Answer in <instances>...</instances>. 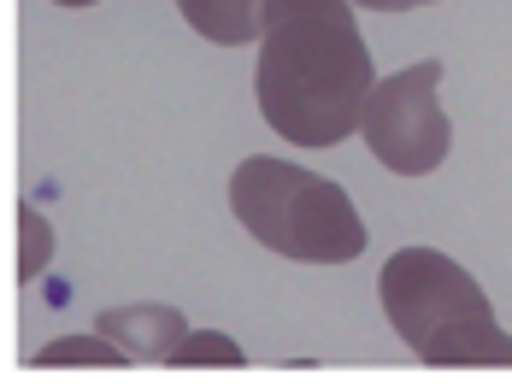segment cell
<instances>
[{"label": "cell", "mask_w": 512, "mask_h": 388, "mask_svg": "<svg viewBox=\"0 0 512 388\" xmlns=\"http://www.w3.org/2000/svg\"><path fill=\"white\" fill-rule=\"evenodd\" d=\"M377 71L354 24V0H265L259 6V118L295 147L359 136Z\"/></svg>", "instance_id": "6da1fadb"}, {"label": "cell", "mask_w": 512, "mask_h": 388, "mask_svg": "<svg viewBox=\"0 0 512 388\" xmlns=\"http://www.w3.org/2000/svg\"><path fill=\"white\" fill-rule=\"evenodd\" d=\"M383 312L424 365H512V336L495 324L489 294L436 247L389 253Z\"/></svg>", "instance_id": "7a4b0ae2"}, {"label": "cell", "mask_w": 512, "mask_h": 388, "mask_svg": "<svg viewBox=\"0 0 512 388\" xmlns=\"http://www.w3.org/2000/svg\"><path fill=\"white\" fill-rule=\"evenodd\" d=\"M230 206H236L242 230L283 259L348 265L365 253V224H359L354 200L330 177L301 171L289 159H271V153L242 159L230 177Z\"/></svg>", "instance_id": "3957f363"}, {"label": "cell", "mask_w": 512, "mask_h": 388, "mask_svg": "<svg viewBox=\"0 0 512 388\" xmlns=\"http://www.w3.org/2000/svg\"><path fill=\"white\" fill-rule=\"evenodd\" d=\"M436 83H442V65L424 59V65H407L383 83H371L365 95V112H359V136L371 147L377 165H389L395 177H424L448 159V112L436 100Z\"/></svg>", "instance_id": "277c9868"}, {"label": "cell", "mask_w": 512, "mask_h": 388, "mask_svg": "<svg viewBox=\"0 0 512 388\" xmlns=\"http://www.w3.org/2000/svg\"><path fill=\"white\" fill-rule=\"evenodd\" d=\"M95 330L106 341L124 347V359H154V365H171L177 341L189 336V318L177 306H112L95 318Z\"/></svg>", "instance_id": "5b68a950"}, {"label": "cell", "mask_w": 512, "mask_h": 388, "mask_svg": "<svg viewBox=\"0 0 512 388\" xmlns=\"http://www.w3.org/2000/svg\"><path fill=\"white\" fill-rule=\"evenodd\" d=\"M259 6L265 0H177V12L189 18V30H201L218 48H242L259 42Z\"/></svg>", "instance_id": "8992f818"}, {"label": "cell", "mask_w": 512, "mask_h": 388, "mask_svg": "<svg viewBox=\"0 0 512 388\" xmlns=\"http://www.w3.org/2000/svg\"><path fill=\"white\" fill-rule=\"evenodd\" d=\"M36 359H42V365H112V371H118V365H130V359H124V347H118V341H106L101 330H95V336H59V341H48Z\"/></svg>", "instance_id": "52a82bcc"}, {"label": "cell", "mask_w": 512, "mask_h": 388, "mask_svg": "<svg viewBox=\"0 0 512 388\" xmlns=\"http://www.w3.org/2000/svg\"><path fill=\"white\" fill-rule=\"evenodd\" d=\"M18 283H36L42 277V265L53 259V230L42 224V212L36 206H18Z\"/></svg>", "instance_id": "ba28073f"}, {"label": "cell", "mask_w": 512, "mask_h": 388, "mask_svg": "<svg viewBox=\"0 0 512 388\" xmlns=\"http://www.w3.org/2000/svg\"><path fill=\"white\" fill-rule=\"evenodd\" d=\"M242 359L248 353L230 336H218V330H189L177 341V353H171V365H242Z\"/></svg>", "instance_id": "9c48e42d"}, {"label": "cell", "mask_w": 512, "mask_h": 388, "mask_svg": "<svg viewBox=\"0 0 512 388\" xmlns=\"http://www.w3.org/2000/svg\"><path fill=\"white\" fill-rule=\"evenodd\" d=\"M365 12H412V6H436V0H354Z\"/></svg>", "instance_id": "30bf717a"}, {"label": "cell", "mask_w": 512, "mask_h": 388, "mask_svg": "<svg viewBox=\"0 0 512 388\" xmlns=\"http://www.w3.org/2000/svg\"><path fill=\"white\" fill-rule=\"evenodd\" d=\"M53 6H95V0H53Z\"/></svg>", "instance_id": "8fae6325"}]
</instances>
